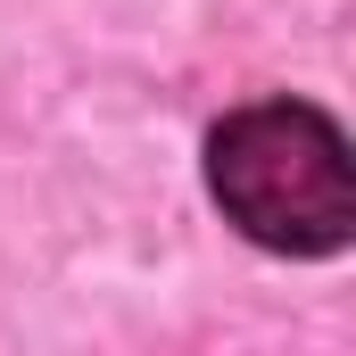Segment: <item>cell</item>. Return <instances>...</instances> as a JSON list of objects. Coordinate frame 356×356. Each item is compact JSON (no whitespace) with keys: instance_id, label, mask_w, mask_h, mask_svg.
<instances>
[{"instance_id":"6da1fadb","label":"cell","mask_w":356,"mask_h":356,"mask_svg":"<svg viewBox=\"0 0 356 356\" xmlns=\"http://www.w3.org/2000/svg\"><path fill=\"white\" fill-rule=\"evenodd\" d=\"M207 191L216 207L282 257H332L356 232L348 141L307 99H249L207 133Z\"/></svg>"}]
</instances>
